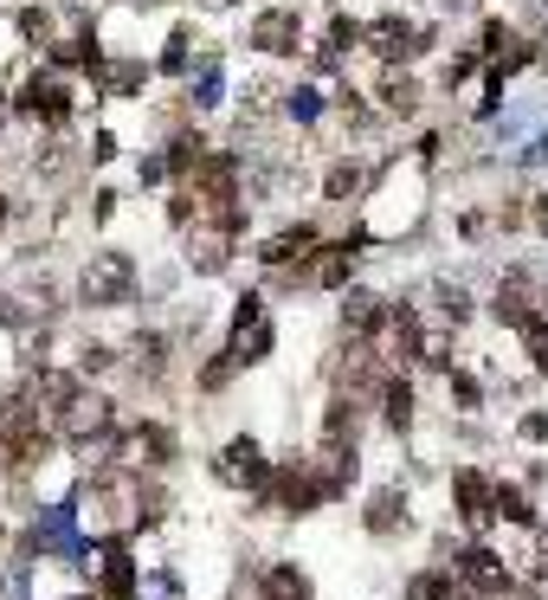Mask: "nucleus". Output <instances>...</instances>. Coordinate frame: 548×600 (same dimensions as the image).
Segmentation results:
<instances>
[{
	"instance_id": "f257e3e1",
	"label": "nucleus",
	"mask_w": 548,
	"mask_h": 600,
	"mask_svg": "<svg viewBox=\"0 0 548 600\" xmlns=\"http://www.w3.org/2000/svg\"><path fill=\"white\" fill-rule=\"evenodd\" d=\"M362 45L381 59V65H406V59H420L426 45H433V27H420V20H368L362 27Z\"/></svg>"
},
{
	"instance_id": "f03ea898",
	"label": "nucleus",
	"mask_w": 548,
	"mask_h": 600,
	"mask_svg": "<svg viewBox=\"0 0 548 600\" xmlns=\"http://www.w3.org/2000/svg\"><path fill=\"white\" fill-rule=\"evenodd\" d=\"M130 285H136V265L123 259V252H97V259H84V271H77V298L84 303H123Z\"/></svg>"
},
{
	"instance_id": "7ed1b4c3",
	"label": "nucleus",
	"mask_w": 548,
	"mask_h": 600,
	"mask_svg": "<svg viewBox=\"0 0 548 600\" xmlns=\"http://www.w3.org/2000/svg\"><path fill=\"white\" fill-rule=\"evenodd\" d=\"M219 478L239 485V490H258V497H271V485H278V472L265 465L258 439H232V446L219 452Z\"/></svg>"
},
{
	"instance_id": "20e7f679",
	"label": "nucleus",
	"mask_w": 548,
	"mask_h": 600,
	"mask_svg": "<svg viewBox=\"0 0 548 600\" xmlns=\"http://www.w3.org/2000/svg\"><path fill=\"white\" fill-rule=\"evenodd\" d=\"M362 252V232L355 239H342V246H317L310 259H297V271H291V291L297 285H323V291H335L342 278H349V259Z\"/></svg>"
},
{
	"instance_id": "39448f33",
	"label": "nucleus",
	"mask_w": 548,
	"mask_h": 600,
	"mask_svg": "<svg viewBox=\"0 0 548 600\" xmlns=\"http://www.w3.org/2000/svg\"><path fill=\"white\" fill-rule=\"evenodd\" d=\"M20 116H39L45 130H65L72 123V91H65V77L39 72L27 91H20Z\"/></svg>"
},
{
	"instance_id": "423d86ee",
	"label": "nucleus",
	"mask_w": 548,
	"mask_h": 600,
	"mask_svg": "<svg viewBox=\"0 0 548 600\" xmlns=\"http://www.w3.org/2000/svg\"><path fill=\"white\" fill-rule=\"evenodd\" d=\"M104 426H110V401L97 387H77L72 401L59 407V433H65V439H97Z\"/></svg>"
},
{
	"instance_id": "0eeeda50",
	"label": "nucleus",
	"mask_w": 548,
	"mask_h": 600,
	"mask_svg": "<svg viewBox=\"0 0 548 600\" xmlns=\"http://www.w3.org/2000/svg\"><path fill=\"white\" fill-rule=\"evenodd\" d=\"M271 497H278L291 517H303V510H317V504L329 497V485H323V472H317V465H285V472H278V485H271Z\"/></svg>"
},
{
	"instance_id": "6e6552de",
	"label": "nucleus",
	"mask_w": 548,
	"mask_h": 600,
	"mask_svg": "<svg viewBox=\"0 0 548 600\" xmlns=\"http://www.w3.org/2000/svg\"><path fill=\"white\" fill-rule=\"evenodd\" d=\"M33 439H39V401H33V387H20V394L0 401V446L27 452Z\"/></svg>"
},
{
	"instance_id": "1a4fd4ad",
	"label": "nucleus",
	"mask_w": 548,
	"mask_h": 600,
	"mask_svg": "<svg viewBox=\"0 0 548 600\" xmlns=\"http://www.w3.org/2000/svg\"><path fill=\"white\" fill-rule=\"evenodd\" d=\"M452 497H458V510H465V524L472 529H484L490 517H497V485L484 478V472H452Z\"/></svg>"
},
{
	"instance_id": "9d476101",
	"label": "nucleus",
	"mask_w": 548,
	"mask_h": 600,
	"mask_svg": "<svg viewBox=\"0 0 548 600\" xmlns=\"http://www.w3.org/2000/svg\"><path fill=\"white\" fill-rule=\"evenodd\" d=\"M97 556H104L97 594H104V600H136V562H130V549H123L116 536H104V542H97Z\"/></svg>"
},
{
	"instance_id": "9b49d317",
	"label": "nucleus",
	"mask_w": 548,
	"mask_h": 600,
	"mask_svg": "<svg viewBox=\"0 0 548 600\" xmlns=\"http://www.w3.org/2000/svg\"><path fill=\"white\" fill-rule=\"evenodd\" d=\"M226 259H232V226L207 220V226L187 232V265H194V271H219Z\"/></svg>"
},
{
	"instance_id": "f8f14e48",
	"label": "nucleus",
	"mask_w": 548,
	"mask_h": 600,
	"mask_svg": "<svg viewBox=\"0 0 548 600\" xmlns=\"http://www.w3.org/2000/svg\"><path fill=\"white\" fill-rule=\"evenodd\" d=\"M297 39H303V27H297V13H285V7H271V13H258V20H252V45H258V52L291 59Z\"/></svg>"
},
{
	"instance_id": "ddd939ff",
	"label": "nucleus",
	"mask_w": 548,
	"mask_h": 600,
	"mask_svg": "<svg viewBox=\"0 0 548 600\" xmlns=\"http://www.w3.org/2000/svg\"><path fill=\"white\" fill-rule=\"evenodd\" d=\"M458 588H477V594L497 600L510 588V575H504V562H497L490 549H465V556H458Z\"/></svg>"
},
{
	"instance_id": "4468645a",
	"label": "nucleus",
	"mask_w": 548,
	"mask_h": 600,
	"mask_svg": "<svg viewBox=\"0 0 548 600\" xmlns=\"http://www.w3.org/2000/svg\"><path fill=\"white\" fill-rule=\"evenodd\" d=\"M317 239H323L317 226H310V220H297V226H285L278 239H265V246H258V259H265V265H285V259H310V252H317Z\"/></svg>"
},
{
	"instance_id": "2eb2a0df",
	"label": "nucleus",
	"mask_w": 548,
	"mask_h": 600,
	"mask_svg": "<svg viewBox=\"0 0 548 600\" xmlns=\"http://www.w3.org/2000/svg\"><path fill=\"white\" fill-rule=\"evenodd\" d=\"M362 524H368V536H394V529L406 524V497H401V485L374 490V497H368V510H362Z\"/></svg>"
},
{
	"instance_id": "dca6fc26",
	"label": "nucleus",
	"mask_w": 548,
	"mask_h": 600,
	"mask_svg": "<svg viewBox=\"0 0 548 600\" xmlns=\"http://www.w3.org/2000/svg\"><path fill=\"white\" fill-rule=\"evenodd\" d=\"M374 91H381V104H387V111H420V77H406L401 65H387V72L374 77Z\"/></svg>"
},
{
	"instance_id": "f3484780",
	"label": "nucleus",
	"mask_w": 548,
	"mask_h": 600,
	"mask_svg": "<svg viewBox=\"0 0 548 600\" xmlns=\"http://www.w3.org/2000/svg\"><path fill=\"white\" fill-rule=\"evenodd\" d=\"M317 472H323L329 497H335V490H349V485H355V446H349V439H329V446H323V465H317Z\"/></svg>"
},
{
	"instance_id": "a211bd4d",
	"label": "nucleus",
	"mask_w": 548,
	"mask_h": 600,
	"mask_svg": "<svg viewBox=\"0 0 548 600\" xmlns=\"http://www.w3.org/2000/svg\"><path fill=\"white\" fill-rule=\"evenodd\" d=\"M381 420H387L394 433H406V426H413V387H406L401 375H387V387H381Z\"/></svg>"
},
{
	"instance_id": "6ab92c4d",
	"label": "nucleus",
	"mask_w": 548,
	"mask_h": 600,
	"mask_svg": "<svg viewBox=\"0 0 548 600\" xmlns=\"http://www.w3.org/2000/svg\"><path fill=\"white\" fill-rule=\"evenodd\" d=\"M130 439H136V452H143L148 465H168V458H175V433H168L162 420H143V426H136Z\"/></svg>"
},
{
	"instance_id": "aec40b11",
	"label": "nucleus",
	"mask_w": 548,
	"mask_h": 600,
	"mask_svg": "<svg viewBox=\"0 0 548 600\" xmlns=\"http://www.w3.org/2000/svg\"><path fill=\"white\" fill-rule=\"evenodd\" d=\"M265 600H310V575L291 568V562H278L265 575Z\"/></svg>"
},
{
	"instance_id": "412c9836",
	"label": "nucleus",
	"mask_w": 548,
	"mask_h": 600,
	"mask_svg": "<svg viewBox=\"0 0 548 600\" xmlns=\"http://www.w3.org/2000/svg\"><path fill=\"white\" fill-rule=\"evenodd\" d=\"M362 182H368L362 162H335V168L323 175V194L329 200H349V194H362Z\"/></svg>"
},
{
	"instance_id": "4be33fe9",
	"label": "nucleus",
	"mask_w": 548,
	"mask_h": 600,
	"mask_svg": "<svg viewBox=\"0 0 548 600\" xmlns=\"http://www.w3.org/2000/svg\"><path fill=\"white\" fill-rule=\"evenodd\" d=\"M200 149H207L200 130H182V136L168 143V175H194V168H200Z\"/></svg>"
},
{
	"instance_id": "5701e85b",
	"label": "nucleus",
	"mask_w": 548,
	"mask_h": 600,
	"mask_svg": "<svg viewBox=\"0 0 548 600\" xmlns=\"http://www.w3.org/2000/svg\"><path fill=\"white\" fill-rule=\"evenodd\" d=\"M271 342H278V330H271V323H252V330H239V342H232L239 369H246V362H265V355H271Z\"/></svg>"
},
{
	"instance_id": "b1692460",
	"label": "nucleus",
	"mask_w": 548,
	"mask_h": 600,
	"mask_svg": "<svg viewBox=\"0 0 548 600\" xmlns=\"http://www.w3.org/2000/svg\"><path fill=\"white\" fill-rule=\"evenodd\" d=\"M104 84L116 91V97H136V91L148 84V65H136V59H116V65L104 72Z\"/></svg>"
},
{
	"instance_id": "393cba45",
	"label": "nucleus",
	"mask_w": 548,
	"mask_h": 600,
	"mask_svg": "<svg viewBox=\"0 0 548 600\" xmlns=\"http://www.w3.org/2000/svg\"><path fill=\"white\" fill-rule=\"evenodd\" d=\"M77 394V381L72 375H59V369H39V381H33V401H52V407H65Z\"/></svg>"
},
{
	"instance_id": "a878e982",
	"label": "nucleus",
	"mask_w": 548,
	"mask_h": 600,
	"mask_svg": "<svg viewBox=\"0 0 548 600\" xmlns=\"http://www.w3.org/2000/svg\"><path fill=\"white\" fill-rule=\"evenodd\" d=\"M497 517H504V524H536V504L516 485H497Z\"/></svg>"
},
{
	"instance_id": "bb28decb",
	"label": "nucleus",
	"mask_w": 548,
	"mask_h": 600,
	"mask_svg": "<svg viewBox=\"0 0 548 600\" xmlns=\"http://www.w3.org/2000/svg\"><path fill=\"white\" fill-rule=\"evenodd\" d=\"M232 375H239V355L226 349V355H214V362L200 369V387H207V394H219V387H226V381H232Z\"/></svg>"
},
{
	"instance_id": "cd10ccee",
	"label": "nucleus",
	"mask_w": 548,
	"mask_h": 600,
	"mask_svg": "<svg viewBox=\"0 0 548 600\" xmlns=\"http://www.w3.org/2000/svg\"><path fill=\"white\" fill-rule=\"evenodd\" d=\"M433 303L445 310V317H452V323H465V317H472V298H465V285H438Z\"/></svg>"
},
{
	"instance_id": "c85d7f7f",
	"label": "nucleus",
	"mask_w": 548,
	"mask_h": 600,
	"mask_svg": "<svg viewBox=\"0 0 548 600\" xmlns=\"http://www.w3.org/2000/svg\"><path fill=\"white\" fill-rule=\"evenodd\" d=\"M523 349H529V362H536V375H548V323L536 317L529 330H523Z\"/></svg>"
},
{
	"instance_id": "c756f323",
	"label": "nucleus",
	"mask_w": 548,
	"mask_h": 600,
	"mask_svg": "<svg viewBox=\"0 0 548 600\" xmlns=\"http://www.w3.org/2000/svg\"><path fill=\"white\" fill-rule=\"evenodd\" d=\"M445 594H452L445 575H413V581H406V600H445Z\"/></svg>"
},
{
	"instance_id": "7c9ffc66",
	"label": "nucleus",
	"mask_w": 548,
	"mask_h": 600,
	"mask_svg": "<svg viewBox=\"0 0 548 600\" xmlns=\"http://www.w3.org/2000/svg\"><path fill=\"white\" fill-rule=\"evenodd\" d=\"M116 433H97V439H84V446H77V458H84V465H110V458H116Z\"/></svg>"
},
{
	"instance_id": "2f4dec72",
	"label": "nucleus",
	"mask_w": 548,
	"mask_h": 600,
	"mask_svg": "<svg viewBox=\"0 0 548 600\" xmlns=\"http://www.w3.org/2000/svg\"><path fill=\"white\" fill-rule=\"evenodd\" d=\"M317 111H323V97H317L310 84H297V91H291V116H297V123H317Z\"/></svg>"
},
{
	"instance_id": "473e14b6",
	"label": "nucleus",
	"mask_w": 548,
	"mask_h": 600,
	"mask_svg": "<svg viewBox=\"0 0 548 600\" xmlns=\"http://www.w3.org/2000/svg\"><path fill=\"white\" fill-rule=\"evenodd\" d=\"M20 33L45 45V39H52V13H45V7H27V13H20Z\"/></svg>"
},
{
	"instance_id": "72a5a7b5",
	"label": "nucleus",
	"mask_w": 548,
	"mask_h": 600,
	"mask_svg": "<svg viewBox=\"0 0 548 600\" xmlns=\"http://www.w3.org/2000/svg\"><path fill=\"white\" fill-rule=\"evenodd\" d=\"M187 65V27H175L168 33V52H162V72H182Z\"/></svg>"
},
{
	"instance_id": "f704fd0d",
	"label": "nucleus",
	"mask_w": 548,
	"mask_h": 600,
	"mask_svg": "<svg viewBox=\"0 0 548 600\" xmlns=\"http://www.w3.org/2000/svg\"><path fill=\"white\" fill-rule=\"evenodd\" d=\"M355 39H362V27H355L349 13H335V20H329V45H335V52H342V45H355Z\"/></svg>"
},
{
	"instance_id": "c9c22d12",
	"label": "nucleus",
	"mask_w": 548,
	"mask_h": 600,
	"mask_svg": "<svg viewBox=\"0 0 548 600\" xmlns=\"http://www.w3.org/2000/svg\"><path fill=\"white\" fill-rule=\"evenodd\" d=\"M516 439H529V446H548V413H523Z\"/></svg>"
},
{
	"instance_id": "e433bc0d",
	"label": "nucleus",
	"mask_w": 548,
	"mask_h": 600,
	"mask_svg": "<svg viewBox=\"0 0 548 600\" xmlns=\"http://www.w3.org/2000/svg\"><path fill=\"white\" fill-rule=\"evenodd\" d=\"M130 362L155 375V369H162V342H155V337H143V342H136V349H130Z\"/></svg>"
},
{
	"instance_id": "4c0bfd02",
	"label": "nucleus",
	"mask_w": 548,
	"mask_h": 600,
	"mask_svg": "<svg viewBox=\"0 0 548 600\" xmlns=\"http://www.w3.org/2000/svg\"><path fill=\"white\" fill-rule=\"evenodd\" d=\"M484 52H497V59L510 52V27L504 20H484Z\"/></svg>"
},
{
	"instance_id": "58836bf2",
	"label": "nucleus",
	"mask_w": 548,
	"mask_h": 600,
	"mask_svg": "<svg viewBox=\"0 0 548 600\" xmlns=\"http://www.w3.org/2000/svg\"><path fill=\"white\" fill-rule=\"evenodd\" d=\"M452 401H458V407H477V381L465 375V369H452Z\"/></svg>"
},
{
	"instance_id": "ea45409f",
	"label": "nucleus",
	"mask_w": 548,
	"mask_h": 600,
	"mask_svg": "<svg viewBox=\"0 0 548 600\" xmlns=\"http://www.w3.org/2000/svg\"><path fill=\"white\" fill-rule=\"evenodd\" d=\"M194 207H200V200H194V188H182L175 200H168V220H175V226H187V220H194Z\"/></svg>"
},
{
	"instance_id": "a19ab883",
	"label": "nucleus",
	"mask_w": 548,
	"mask_h": 600,
	"mask_svg": "<svg viewBox=\"0 0 548 600\" xmlns=\"http://www.w3.org/2000/svg\"><path fill=\"white\" fill-rule=\"evenodd\" d=\"M0 330H27V310L7 298V291H0Z\"/></svg>"
},
{
	"instance_id": "79ce46f5",
	"label": "nucleus",
	"mask_w": 548,
	"mask_h": 600,
	"mask_svg": "<svg viewBox=\"0 0 548 600\" xmlns=\"http://www.w3.org/2000/svg\"><path fill=\"white\" fill-rule=\"evenodd\" d=\"M472 65H477V52H458V59L445 65V84H465V77H472Z\"/></svg>"
},
{
	"instance_id": "37998d69",
	"label": "nucleus",
	"mask_w": 548,
	"mask_h": 600,
	"mask_svg": "<svg viewBox=\"0 0 548 600\" xmlns=\"http://www.w3.org/2000/svg\"><path fill=\"white\" fill-rule=\"evenodd\" d=\"M162 175H168V155H148V162H143V188H148V182H162Z\"/></svg>"
},
{
	"instance_id": "c03bdc74",
	"label": "nucleus",
	"mask_w": 548,
	"mask_h": 600,
	"mask_svg": "<svg viewBox=\"0 0 548 600\" xmlns=\"http://www.w3.org/2000/svg\"><path fill=\"white\" fill-rule=\"evenodd\" d=\"M497 600H542V594H536V588H516V581H510V588H504Z\"/></svg>"
},
{
	"instance_id": "a18cd8bd",
	"label": "nucleus",
	"mask_w": 548,
	"mask_h": 600,
	"mask_svg": "<svg viewBox=\"0 0 548 600\" xmlns=\"http://www.w3.org/2000/svg\"><path fill=\"white\" fill-rule=\"evenodd\" d=\"M536 232H548V194H536Z\"/></svg>"
},
{
	"instance_id": "49530a36",
	"label": "nucleus",
	"mask_w": 548,
	"mask_h": 600,
	"mask_svg": "<svg viewBox=\"0 0 548 600\" xmlns=\"http://www.w3.org/2000/svg\"><path fill=\"white\" fill-rule=\"evenodd\" d=\"M445 600H490V594H477V588H458V581H452V594Z\"/></svg>"
},
{
	"instance_id": "de8ad7c7",
	"label": "nucleus",
	"mask_w": 548,
	"mask_h": 600,
	"mask_svg": "<svg viewBox=\"0 0 548 600\" xmlns=\"http://www.w3.org/2000/svg\"><path fill=\"white\" fill-rule=\"evenodd\" d=\"M536 575H548V536H542V549H536Z\"/></svg>"
},
{
	"instance_id": "09e8293b",
	"label": "nucleus",
	"mask_w": 548,
	"mask_h": 600,
	"mask_svg": "<svg viewBox=\"0 0 548 600\" xmlns=\"http://www.w3.org/2000/svg\"><path fill=\"white\" fill-rule=\"evenodd\" d=\"M536 317L548 323V278H542V298H536Z\"/></svg>"
},
{
	"instance_id": "8fccbe9b",
	"label": "nucleus",
	"mask_w": 548,
	"mask_h": 600,
	"mask_svg": "<svg viewBox=\"0 0 548 600\" xmlns=\"http://www.w3.org/2000/svg\"><path fill=\"white\" fill-rule=\"evenodd\" d=\"M200 7H232V0H200Z\"/></svg>"
},
{
	"instance_id": "3c124183",
	"label": "nucleus",
	"mask_w": 548,
	"mask_h": 600,
	"mask_svg": "<svg viewBox=\"0 0 548 600\" xmlns=\"http://www.w3.org/2000/svg\"><path fill=\"white\" fill-rule=\"evenodd\" d=\"M0 220H7V200H0Z\"/></svg>"
}]
</instances>
